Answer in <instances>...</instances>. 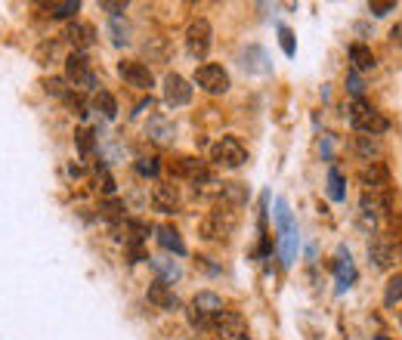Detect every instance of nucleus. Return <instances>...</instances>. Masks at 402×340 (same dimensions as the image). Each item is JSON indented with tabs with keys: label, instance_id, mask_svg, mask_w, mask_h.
<instances>
[{
	"label": "nucleus",
	"instance_id": "c85d7f7f",
	"mask_svg": "<svg viewBox=\"0 0 402 340\" xmlns=\"http://www.w3.org/2000/svg\"><path fill=\"white\" fill-rule=\"evenodd\" d=\"M331 201H344L347 198V189H344V176H340L337 167H328V186H325Z\"/></svg>",
	"mask_w": 402,
	"mask_h": 340
},
{
	"label": "nucleus",
	"instance_id": "cd10ccee",
	"mask_svg": "<svg viewBox=\"0 0 402 340\" xmlns=\"http://www.w3.org/2000/svg\"><path fill=\"white\" fill-rule=\"evenodd\" d=\"M47 13H50V19H72L74 13H81V4L78 0H53V4H47Z\"/></svg>",
	"mask_w": 402,
	"mask_h": 340
},
{
	"label": "nucleus",
	"instance_id": "4c0bfd02",
	"mask_svg": "<svg viewBox=\"0 0 402 340\" xmlns=\"http://www.w3.org/2000/svg\"><path fill=\"white\" fill-rule=\"evenodd\" d=\"M44 90L50 93V96H59V99H65V93H68L62 78H47V81H44Z\"/></svg>",
	"mask_w": 402,
	"mask_h": 340
},
{
	"label": "nucleus",
	"instance_id": "7ed1b4c3",
	"mask_svg": "<svg viewBox=\"0 0 402 340\" xmlns=\"http://www.w3.org/2000/svg\"><path fill=\"white\" fill-rule=\"evenodd\" d=\"M211 161L217 167L235 170V167H242L245 161H247V149L242 146V140H238V136H223V140H217L211 146Z\"/></svg>",
	"mask_w": 402,
	"mask_h": 340
},
{
	"label": "nucleus",
	"instance_id": "e433bc0d",
	"mask_svg": "<svg viewBox=\"0 0 402 340\" xmlns=\"http://www.w3.org/2000/svg\"><path fill=\"white\" fill-rule=\"evenodd\" d=\"M93 146H96L93 133H90V130H81V133H78V149H81V155H84V158H90V155H93Z\"/></svg>",
	"mask_w": 402,
	"mask_h": 340
},
{
	"label": "nucleus",
	"instance_id": "f03ea898",
	"mask_svg": "<svg viewBox=\"0 0 402 340\" xmlns=\"http://www.w3.org/2000/svg\"><path fill=\"white\" fill-rule=\"evenodd\" d=\"M347 118H350V124H353L359 133H365V136H378V133H384L390 127L387 118H384L374 106H369L365 99H353V102H350Z\"/></svg>",
	"mask_w": 402,
	"mask_h": 340
},
{
	"label": "nucleus",
	"instance_id": "0eeeda50",
	"mask_svg": "<svg viewBox=\"0 0 402 340\" xmlns=\"http://www.w3.org/2000/svg\"><path fill=\"white\" fill-rule=\"evenodd\" d=\"M118 74L127 81V87L140 90V93H149L152 87H155V78H152L149 65L136 62V59H124L121 65H118Z\"/></svg>",
	"mask_w": 402,
	"mask_h": 340
},
{
	"label": "nucleus",
	"instance_id": "c03bdc74",
	"mask_svg": "<svg viewBox=\"0 0 402 340\" xmlns=\"http://www.w3.org/2000/svg\"><path fill=\"white\" fill-rule=\"evenodd\" d=\"M68 174H72V176H81L84 167H81V164H68Z\"/></svg>",
	"mask_w": 402,
	"mask_h": 340
},
{
	"label": "nucleus",
	"instance_id": "f8f14e48",
	"mask_svg": "<svg viewBox=\"0 0 402 340\" xmlns=\"http://www.w3.org/2000/svg\"><path fill=\"white\" fill-rule=\"evenodd\" d=\"M152 208L161 210V214H174L179 208V189L174 183H158L152 189Z\"/></svg>",
	"mask_w": 402,
	"mask_h": 340
},
{
	"label": "nucleus",
	"instance_id": "ea45409f",
	"mask_svg": "<svg viewBox=\"0 0 402 340\" xmlns=\"http://www.w3.org/2000/svg\"><path fill=\"white\" fill-rule=\"evenodd\" d=\"M369 10H372L374 16H387V13L396 10V4H393V0H384V4H381V0H372Z\"/></svg>",
	"mask_w": 402,
	"mask_h": 340
},
{
	"label": "nucleus",
	"instance_id": "49530a36",
	"mask_svg": "<svg viewBox=\"0 0 402 340\" xmlns=\"http://www.w3.org/2000/svg\"><path fill=\"white\" fill-rule=\"evenodd\" d=\"M399 319H402V316H399Z\"/></svg>",
	"mask_w": 402,
	"mask_h": 340
},
{
	"label": "nucleus",
	"instance_id": "1a4fd4ad",
	"mask_svg": "<svg viewBox=\"0 0 402 340\" xmlns=\"http://www.w3.org/2000/svg\"><path fill=\"white\" fill-rule=\"evenodd\" d=\"M223 310H226L223 297L213 294V291H199L195 294V300H192V312L195 316H201L204 322H211V331H213V319H217Z\"/></svg>",
	"mask_w": 402,
	"mask_h": 340
},
{
	"label": "nucleus",
	"instance_id": "79ce46f5",
	"mask_svg": "<svg viewBox=\"0 0 402 340\" xmlns=\"http://www.w3.org/2000/svg\"><path fill=\"white\" fill-rule=\"evenodd\" d=\"M319 149H322V155L331 161V155H335V142H331V136H322V142H319Z\"/></svg>",
	"mask_w": 402,
	"mask_h": 340
},
{
	"label": "nucleus",
	"instance_id": "20e7f679",
	"mask_svg": "<svg viewBox=\"0 0 402 340\" xmlns=\"http://www.w3.org/2000/svg\"><path fill=\"white\" fill-rule=\"evenodd\" d=\"M195 84L211 93V96H223V93L229 90V72L223 65H213V62H204L195 68Z\"/></svg>",
	"mask_w": 402,
	"mask_h": 340
},
{
	"label": "nucleus",
	"instance_id": "4be33fe9",
	"mask_svg": "<svg viewBox=\"0 0 402 340\" xmlns=\"http://www.w3.org/2000/svg\"><path fill=\"white\" fill-rule=\"evenodd\" d=\"M152 260V269L158 272V282H177L179 276H183V269H179L177 260H167V257H149Z\"/></svg>",
	"mask_w": 402,
	"mask_h": 340
},
{
	"label": "nucleus",
	"instance_id": "dca6fc26",
	"mask_svg": "<svg viewBox=\"0 0 402 340\" xmlns=\"http://www.w3.org/2000/svg\"><path fill=\"white\" fill-rule=\"evenodd\" d=\"M213 331H220L223 337H242L245 334V322H242V316L223 310L217 319H213Z\"/></svg>",
	"mask_w": 402,
	"mask_h": 340
},
{
	"label": "nucleus",
	"instance_id": "6e6552de",
	"mask_svg": "<svg viewBox=\"0 0 402 340\" xmlns=\"http://www.w3.org/2000/svg\"><path fill=\"white\" fill-rule=\"evenodd\" d=\"M192 102V87L183 74H167L164 78V106L170 108H179V106H189Z\"/></svg>",
	"mask_w": 402,
	"mask_h": 340
},
{
	"label": "nucleus",
	"instance_id": "a18cd8bd",
	"mask_svg": "<svg viewBox=\"0 0 402 340\" xmlns=\"http://www.w3.org/2000/svg\"><path fill=\"white\" fill-rule=\"evenodd\" d=\"M374 340H390V337H374Z\"/></svg>",
	"mask_w": 402,
	"mask_h": 340
},
{
	"label": "nucleus",
	"instance_id": "a19ab883",
	"mask_svg": "<svg viewBox=\"0 0 402 340\" xmlns=\"http://www.w3.org/2000/svg\"><path fill=\"white\" fill-rule=\"evenodd\" d=\"M99 6L106 13H112V16H121L127 10V4H121V0H99Z\"/></svg>",
	"mask_w": 402,
	"mask_h": 340
},
{
	"label": "nucleus",
	"instance_id": "aec40b11",
	"mask_svg": "<svg viewBox=\"0 0 402 340\" xmlns=\"http://www.w3.org/2000/svg\"><path fill=\"white\" fill-rule=\"evenodd\" d=\"M350 62H353V72H372L374 65H378V59H374V53L365 44H353L350 47Z\"/></svg>",
	"mask_w": 402,
	"mask_h": 340
},
{
	"label": "nucleus",
	"instance_id": "72a5a7b5",
	"mask_svg": "<svg viewBox=\"0 0 402 340\" xmlns=\"http://www.w3.org/2000/svg\"><path fill=\"white\" fill-rule=\"evenodd\" d=\"M279 44L285 50V56H294L297 53V44H294V31L288 25H279Z\"/></svg>",
	"mask_w": 402,
	"mask_h": 340
},
{
	"label": "nucleus",
	"instance_id": "c9c22d12",
	"mask_svg": "<svg viewBox=\"0 0 402 340\" xmlns=\"http://www.w3.org/2000/svg\"><path fill=\"white\" fill-rule=\"evenodd\" d=\"M136 174H140V176H158L161 164L155 158H140V161H136Z\"/></svg>",
	"mask_w": 402,
	"mask_h": 340
},
{
	"label": "nucleus",
	"instance_id": "a211bd4d",
	"mask_svg": "<svg viewBox=\"0 0 402 340\" xmlns=\"http://www.w3.org/2000/svg\"><path fill=\"white\" fill-rule=\"evenodd\" d=\"M335 278H337L340 291H347V288L356 282V266H353V260H350V254H347V251H337V260H335Z\"/></svg>",
	"mask_w": 402,
	"mask_h": 340
},
{
	"label": "nucleus",
	"instance_id": "412c9836",
	"mask_svg": "<svg viewBox=\"0 0 402 340\" xmlns=\"http://www.w3.org/2000/svg\"><path fill=\"white\" fill-rule=\"evenodd\" d=\"M108 34H112L115 47H127L130 44V38H133V28H130V22H127L124 16H112V19H108Z\"/></svg>",
	"mask_w": 402,
	"mask_h": 340
},
{
	"label": "nucleus",
	"instance_id": "2eb2a0df",
	"mask_svg": "<svg viewBox=\"0 0 402 340\" xmlns=\"http://www.w3.org/2000/svg\"><path fill=\"white\" fill-rule=\"evenodd\" d=\"M145 133H149V140H155L158 146H170V142H174V124H170L164 115H152L149 124H145Z\"/></svg>",
	"mask_w": 402,
	"mask_h": 340
},
{
	"label": "nucleus",
	"instance_id": "f257e3e1",
	"mask_svg": "<svg viewBox=\"0 0 402 340\" xmlns=\"http://www.w3.org/2000/svg\"><path fill=\"white\" fill-rule=\"evenodd\" d=\"M238 229V214L229 208H217L199 223V235L204 242H229V235H235Z\"/></svg>",
	"mask_w": 402,
	"mask_h": 340
},
{
	"label": "nucleus",
	"instance_id": "37998d69",
	"mask_svg": "<svg viewBox=\"0 0 402 340\" xmlns=\"http://www.w3.org/2000/svg\"><path fill=\"white\" fill-rule=\"evenodd\" d=\"M390 38H393V40H396V44L402 47V25H396V28L390 31Z\"/></svg>",
	"mask_w": 402,
	"mask_h": 340
},
{
	"label": "nucleus",
	"instance_id": "6ab92c4d",
	"mask_svg": "<svg viewBox=\"0 0 402 340\" xmlns=\"http://www.w3.org/2000/svg\"><path fill=\"white\" fill-rule=\"evenodd\" d=\"M155 232H158V244H161L164 251L177 254V257H183V254H186V242L179 238V232H177L174 226H158Z\"/></svg>",
	"mask_w": 402,
	"mask_h": 340
},
{
	"label": "nucleus",
	"instance_id": "bb28decb",
	"mask_svg": "<svg viewBox=\"0 0 402 340\" xmlns=\"http://www.w3.org/2000/svg\"><path fill=\"white\" fill-rule=\"evenodd\" d=\"M272 220H276V229L279 235H285L294 229V220H291V210H288V201L285 198H276V210H272Z\"/></svg>",
	"mask_w": 402,
	"mask_h": 340
},
{
	"label": "nucleus",
	"instance_id": "39448f33",
	"mask_svg": "<svg viewBox=\"0 0 402 340\" xmlns=\"http://www.w3.org/2000/svg\"><path fill=\"white\" fill-rule=\"evenodd\" d=\"M211 22L208 19H192L189 28H186V50H189L192 59H204L211 53Z\"/></svg>",
	"mask_w": 402,
	"mask_h": 340
},
{
	"label": "nucleus",
	"instance_id": "7c9ffc66",
	"mask_svg": "<svg viewBox=\"0 0 402 340\" xmlns=\"http://www.w3.org/2000/svg\"><path fill=\"white\" fill-rule=\"evenodd\" d=\"M399 300H402V272H399V276H393V278H390L387 291H384V306H396Z\"/></svg>",
	"mask_w": 402,
	"mask_h": 340
},
{
	"label": "nucleus",
	"instance_id": "f704fd0d",
	"mask_svg": "<svg viewBox=\"0 0 402 340\" xmlns=\"http://www.w3.org/2000/svg\"><path fill=\"white\" fill-rule=\"evenodd\" d=\"M121 210H124V201H118V198H108L99 204V214L106 220H121Z\"/></svg>",
	"mask_w": 402,
	"mask_h": 340
},
{
	"label": "nucleus",
	"instance_id": "c756f323",
	"mask_svg": "<svg viewBox=\"0 0 402 340\" xmlns=\"http://www.w3.org/2000/svg\"><path fill=\"white\" fill-rule=\"evenodd\" d=\"M359 210H362V220H365V226H374L378 223V210H381V204L372 198V195H362V201H359Z\"/></svg>",
	"mask_w": 402,
	"mask_h": 340
},
{
	"label": "nucleus",
	"instance_id": "9b49d317",
	"mask_svg": "<svg viewBox=\"0 0 402 340\" xmlns=\"http://www.w3.org/2000/svg\"><path fill=\"white\" fill-rule=\"evenodd\" d=\"M145 297H149V303L155 306V310H164V312H174V310H179V297L170 291V285H164V282H152L149 285V291H145Z\"/></svg>",
	"mask_w": 402,
	"mask_h": 340
},
{
	"label": "nucleus",
	"instance_id": "4468645a",
	"mask_svg": "<svg viewBox=\"0 0 402 340\" xmlns=\"http://www.w3.org/2000/svg\"><path fill=\"white\" fill-rule=\"evenodd\" d=\"M217 198H220L223 208L238 210V208H245V204H247V186L245 183H220Z\"/></svg>",
	"mask_w": 402,
	"mask_h": 340
},
{
	"label": "nucleus",
	"instance_id": "f3484780",
	"mask_svg": "<svg viewBox=\"0 0 402 340\" xmlns=\"http://www.w3.org/2000/svg\"><path fill=\"white\" fill-rule=\"evenodd\" d=\"M204 170V164L199 158H189V155H179V158H174L170 161V174L177 176V180H195Z\"/></svg>",
	"mask_w": 402,
	"mask_h": 340
},
{
	"label": "nucleus",
	"instance_id": "58836bf2",
	"mask_svg": "<svg viewBox=\"0 0 402 340\" xmlns=\"http://www.w3.org/2000/svg\"><path fill=\"white\" fill-rule=\"evenodd\" d=\"M347 90L353 93V99H362V90H365V84H362V78H359L356 72H350V74H347Z\"/></svg>",
	"mask_w": 402,
	"mask_h": 340
},
{
	"label": "nucleus",
	"instance_id": "ddd939ff",
	"mask_svg": "<svg viewBox=\"0 0 402 340\" xmlns=\"http://www.w3.org/2000/svg\"><path fill=\"white\" fill-rule=\"evenodd\" d=\"M242 68H245L247 74H269L272 72V62H269L267 50L257 47V44H251L247 50H242Z\"/></svg>",
	"mask_w": 402,
	"mask_h": 340
},
{
	"label": "nucleus",
	"instance_id": "b1692460",
	"mask_svg": "<svg viewBox=\"0 0 402 340\" xmlns=\"http://www.w3.org/2000/svg\"><path fill=\"white\" fill-rule=\"evenodd\" d=\"M93 108L102 112V118H108V121H112V118L118 115V99L108 90H96V93H93Z\"/></svg>",
	"mask_w": 402,
	"mask_h": 340
},
{
	"label": "nucleus",
	"instance_id": "2f4dec72",
	"mask_svg": "<svg viewBox=\"0 0 402 340\" xmlns=\"http://www.w3.org/2000/svg\"><path fill=\"white\" fill-rule=\"evenodd\" d=\"M96 183H99V192L112 198V195H115V176L108 174L106 164H96Z\"/></svg>",
	"mask_w": 402,
	"mask_h": 340
},
{
	"label": "nucleus",
	"instance_id": "393cba45",
	"mask_svg": "<svg viewBox=\"0 0 402 340\" xmlns=\"http://www.w3.org/2000/svg\"><path fill=\"white\" fill-rule=\"evenodd\" d=\"M359 176H362V183L372 186V189H381V186H387V167H384L381 161H372V164L365 167Z\"/></svg>",
	"mask_w": 402,
	"mask_h": 340
},
{
	"label": "nucleus",
	"instance_id": "5701e85b",
	"mask_svg": "<svg viewBox=\"0 0 402 340\" xmlns=\"http://www.w3.org/2000/svg\"><path fill=\"white\" fill-rule=\"evenodd\" d=\"M369 257L374 260L378 269H387L390 263L396 260V248H393V244H384V242H374V244H369Z\"/></svg>",
	"mask_w": 402,
	"mask_h": 340
},
{
	"label": "nucleus",
	"instance_id": "423d86ee",
	"mask_svg": "<svg viewBox=\"0 0 402 340\" xmlns=\"http://www.w3.org/2000/svg\"><path fill=\"white\" fill-rule=\"evenodd\" d=\"M65 78L72 81L78 90H93L96 93V74H93V68H90L84 53H72L65 59Z\"/></svg>",
	"mask_w": 402,
	"mask_h": 340
},
{
	"label": "nucleus",
	"instance_id": "473e14b6",
	"mask_svg": "<svg viewBox=\"0 0 402 340\" xmlns=\"http://www.w3.org/2000/svg\"><path fill=\"white\" fill-rule=\"evenodd\" d=\"M356 149H359V155H362V158H369V161L381 155L378 140H372V136H359V140H356Z\"/></svg>",
	"mask_w": 402,
	"mask_h": 340
},
{
	"label": "nucleus",
	"instance_id": "9d476101",
	"mask_svg": "<svg viewBox=\"0 0 402 340\" xmlns=\"http://www.w3.org/2000/svg\"><path fill=\"white\" fill-rule=\"evenodd\" d=\"M62 38L74 47V53H81V50H90L93 44H96V28H93L90 22H78V19H74V22L65 28Z\"/></svg>",
	"mask_w": 402,
	"mask_h": 340
},
{
	"label": "nucleus",
	"instance_id": "a878e982",
	"mask_svg": "<svg viewBox=\"0 0 402 340\" xmlns=\"http://www.w3.org/2000/svg\"><path fill=\"white\" fill-rule=\"evenodd\" d=\"M297 229H291V232H285L281 235V242H279V254H281V263L285 266H291V263L297 260Z\"/></svg>",
	"mask_w": 402,
	"mask_h": 340
}]
</instances>
